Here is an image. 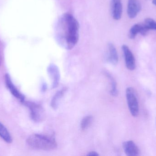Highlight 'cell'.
Instances as JSON below:
<instances>
[{"mask_svg": "<svg viewBox=\"0 0 156 156\" xmlns=\"http://www.w3.org/2000/svg\"><path fill=\"white\" fill-rule=\"evenodd\" d=\"M148 31L149 30L144 24H136L133 26L129 30L128 37L130 39H134L138 33H140L142 35L145 36Z\"/></svg>", "mask_w": 156, "mask_h": 156, "instance_id": "cell-11", "label": "cell"}, {"mask_svg": "<svg viewBox=\"0 0 156 156\" xmlns=\"http://www.w3.org/2000/svg\"><path fill=\"white\" fill-rule=\"evenodd\" d=\"M152 2H153V3L154 4V5H156V0H153Z\"/></svg>", "mask_w": 156, "mask_h": 156, "instance_id": "cell-20", "label": "cell"}, {"mask_svg": "<svg viewBox=\"0 0 156 156\" xmlns=\"http://www.w3.org/2000/svg\"><path fill=\"white\" fill-rule=\"evenodd\" d=\"M27 143L31 148L44 151L53 150L57 147L56 140L53 137L37 134L29 136Z\"/></svg>", "mask_w": 156, "mask_h": 156, "instance_id": "cell-2", "label": "cell"}, {"mask_svg": "<svg viewBox=\"0 0 156 156\" xmlns=\"http://www.w3.org/2000/svg\"><path fill=\"white\" fill-rule=\"evenodd\" d=\"M107 61L114 66L117 65L119 60L118 53L114 45L112 43L108 44V52L107 56Z\"/></svg>", "mask_w": 156, "mask_h": 156, "instance_id": "cell-12", "label": "cell"}, {"mask_svg": "<svg viewBox=\"0 0 156 156\" xmlns=\"http://www.w3.org/2000/svg\"><path fill=\"white\" fill-rule=\"evenodd\" d=\"M25 104L29 108L31 119L36 123L43 122L45 118L44 108L40 104L32 102H24Z\"/></svg>", "mask_w": 156, "mask_h": 156, "instance_id": "cell-4", "label": "cell"}, {"mask_svg": "<svg viewBox=\"0 0 156 156\" xmlns=\"http://www.w3.org/2000/svg\"><path fill=\"white\" fill-rule=\"evenodd\" d=\"M142 8L141 3L138 0H128L127 13L130 18L136 17Z\"/></svg>", "mask_w": 156, "mask_h": 156, "instance_id": "cell-8", "label": "cell"}, {"mask_svg": "<svg viewBox=\"0 0 156 156\" xmlns=\"http://www.w3.org/2000/svg\"><path fill=\"white\" fill-rule=\"evenodd\" d=\"M5 83L7 89L10 91L12 94L16 99H18L22 102L24 103L25 97L22 93H21L16 87L14 86L10 75L6 74L5 77Z\"/></svg>", "mask_w": 156, "mask_h": 156, "instance_id": "cell-7", "label": "cell"}, {"mask_svg": "<svg viewBox=\"0 0 156 156\" xmlns=\"http://www.w3.org/2000/svg\"><path fill=\"white\" fill-rule=\"evenodd\" d=\"M106 76L109 79L111 84L112 85V89L111 90V94L113 96H117L118 95V90L117 89V84L114 78L113 77L109 74V73L106 72L105 73Z\"/></svg>", "mask_w": 156, "mask_h": 156, "instance_id": "cell-15", "label": "cell"}, {"mask_svg": "<svg viewBox=\"0 0 156 156\" xmlns=\"http://www.w3.org/2000/svg\"><path fill=\"white\" fill-rule=\"evenodd\" d=\"M0 137L6 143H10L12 142V139L7 128L0 122Z\"/></svg>", "mask_w": 156, "mask_h": 156, "instance_id": "cell-14", "label": "cell"}, {"mask_svg": "<svg viewBox=\"0 0 156 156\" xmlns=\"http://www.w3.org/2000/svg\"><path fill=\"white\" fill-rule=\"evenodd\" d=\"M47 72L52 82V89H55L59 84L60 79L59 68L55 64H49L47 68Z\"/></svg>", "mask_w": 156, "mask_h": 156, "instance_id": "cell-5", "label": "cell"}, {"mask_svg": "<svg viewBox=\"0 0 156 156\" xmlns=\"http://www.w3.org/2000/svg\"><path fill=\"white\" fill-rule=\"evenodd\" d=\"M1 63H2V57H1V53H0V66H1Z\"/></svg>", "mask_w": 156, "mask_h": 156, "instance_id": "cell-21", "label": "cell"}, {"mask_svg": "<svg viewBox=\"0 0 156 156\" xmlns=\"http://www.w3.org/2000/svg\"><path fill=\"white\" fill-rule=\"evenodd\" d=\"M93 117L91 115H87L82 120L80 123V128L82 130L84 131L89 128L91 124Z\"/></svg>", "mask_w": 156, "mask_h": 156, "instance_id": "cell-16", "label": "cell"}, {"mask_svg": "<svg viewBox=\"0 0 156 156\" xmlns=\"http://www.w3.org/2000/svg\"><path fill=\"white\" fill-rule=\"evenodd\" d=\"M99 154L97 153V152H95V151H91V152H89L88 153V154H87V156H99Z\"/></svg>", "mask_w": 156, "mask_h": 156, "instance_id": "cell-18", "label": "cell"}, {"mask_svg": "<svg viewBox=\"0 0 156 156\" xmlns=\"http://www.w3.org/2000/svg\"><path fill=\"white\" fill-rule=\"evenodd\" d=\"M47 89V85L46 83H43L42 87V91L45 92L46 91Z\"/></svg>", "mask_w": 156, "mask_h": 156, "instance_id": "cell-19", "label": "cell"}, {"mask_svg": "<svg viewBox=\"0 0 156 156\" xmlns=\"http://www.w3.org/2000/svg\"><path fill=\"white\" fill-rule=\"evenodd\" d=\"M67 90V88L65 87L61 89L60 90L58 91L54 95L52 98L51 102V106L54 110H56L58 108L59 102L63 97L65 95V93Z\"/></svg>", "mask_w": 156, "mask_h": 156, "instance_id": "cell-13", "label": "cell"}, {"mask_svg": "<svg viewBox=\"0 0 156 156\" xmlns=\"http://www.w3.org/2000/svg\"><path fill=\"white\" fill-rule=\"evenodd\" d=\"M144 24L148 30L152 29L156 31V22L154 19L150 18H146Z\"/></svg>", "mask_w": 156, "mask_h": 156, "instance_id": "cell-17", "label": "cell"}, {"mask_svg": "<svg viewBox=\"0 0 156 156\" xmlns=\"http://www.w3.org/2000/svg\"><path fill=\"white\" fill-rule=\"evenodd\" d=\"M122 49L124 56L126 68L129 70H134L136 68V61L133 54L126 45H123Z\"/></svg>", "mask_w": 156, "mask_h": 156, "instance_id": "cell-6", "label": "cell"}, {"mask_svg": "<svg viewBox=\"0 0 156 156\" xmlns=\"http://www.w3.org/2000/svg\"><path fill=\"white\" fill-rule=\"evenodd\" d=\"M122 147L125 153L127 156H137L140 155V150L133 141L129 140L125 142Z\"/></svg>", "mask_w": 156, "mask_h": 156, "instance_id": "cell-10", "label": "cell"}, {"mask_svg": "<svg viewBox=\"0 0 156 156\" xmlns=\"http://www.w3.org/2000/svg\"><path fill=\"white\" fill-rule=\"evenodd\" d=\"M126 93L130 113L133 117H136L139 114V109L135 91L132 87H128L126 89Z\"/></svg>", "mask_w": 156, "mask_h": 156, "instance_id": "cell-3", "label": "cell"}, {"mask_svg": "<svg viewBox=\"0 0 156 156\" xmlns=\"http://www.w3.org/2000/svg\"><path fill=\"white\" fill-rule=\"evenodd\" d=\"M111 10L112 16L115 20L121 19L122 14V0H111Z\"/></svg>", "mask_w": 156, "mask_h": 156, "instance_id": "cell-9", "label": "cell"}, {"mask_svg": "<svg viewBox=\"0 0 156 156\" xmlns=\"http://www.w3.org/2000/svg\"><path fill=\"white\" fill-rule=\"evenodd\" d=\"M79 22L73 15L63 14L55 28V37L58 45L67 50L72 49L79 41Z\"/></svg>", "mask_w": 156, "mask_h": 156, "instance_id": "cell-1", "label": "cell"}]
</instances>
